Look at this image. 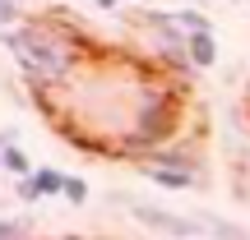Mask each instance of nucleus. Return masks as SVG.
Segmentation results:
<instances>
[{"label": "nucleus", "instance_id": "1", "mask_svg": "<svg viewBox=\"0 0 250 240\" xmlns=\"http://www.w3.org/2000/svg\"><path fill=\"white\" fill-rule=\"evenodd\" d=\"M5 51L33 83V92H51L61 83H74L79 70L93 60V42L70 23V18H28L23 28L5 33Z\"/></svg>", "mask_w": 250, "mask_h": 240}, {"label": "nucleus", "instance_id": "2", "mask_svg": "<svg viewBox=\"0 0 250 240\" xmlns=\"http://www.w3.org/2000/svg\"><path fill=\"white\" fill-rule=\"evenodd\" d=\"M181 129V88L167 79H139L130 102V125H125V139L116 143V157H134L148 162L153 152H162Z\"/></svg>", "mask_w": 250, "mask_h": 240}, {"label": "nucleus", "instance_id": "3", "mask_svg": "<svg viewBox=\"0 0 250 240\" xmlns=\"http://www.w3.org/2000/svg\"><path fill=\"white\" fill-rule=\"evenodd\" d=\"M130 217L139 226H148V231H158V236H171V240H195V236H204V222L181 217V213H167V208H153V203H130Z\"/></svg>", "mask_w": 250, "mask_h": 240}, {"label": "nucleus", "instance_id": "4", "mask_svg": "<svg viewBox=\"0 0 250 240\" xmlns=\"http://www.w3.org/2000/svg\"><path fill=\"white\" fill-rule=\"evenodd\" d=\"M65 194V171H51V166H37L28 180H19L14 199H23V203H37V199H56Z\"/></svg>", "mask_w": 250, "mask_h": 240}, {"label": "nucleus", "instance_id": "5", "mask_svg": "<svg viewBox=\"0 0 250 240\" xmlns=\"http://www.w3.org/2000/svg\"><path fill=\"white\" fill-rule=\"evenodd\" d=\"M139 176H148L153 185H162V189H195V185H199V171H176V166H153V162H139Z\"/></svg>", "mask_w": 250, "mask_h": 240}, {"label": "nucleus", "instance_id": "6", "mask_svg": "<svg viewBox=\"0 0 250 240\" xmlns=\"http://www.w3.org/2000/svg\"><path fill=\"white\" fill-rule=\"evenodd\" d=\"M190 65H195V70H213L218 65V37L213 33H195L190 37Z\"/></svg>", "mask_w": 250, "mask_h": 240}, {"label": "nucleus", "instance_id": "7", "mask_svg": "<svg viewBox=\"0 0 250 240\" xmlns=\"http://www.w3.org/2000/svg\"><path fill=\"white\" fill-rule=\"evenodd\" d=\"M5 171H9V176H19V180H28V176L37 171L33 162H28V152L19 148L14 139H5Z\"/></svg>", "mask_w": 250, "mask_h": 240}, {"label": "nucleus", "instance_id": "8", "mask_svg": "<svg viewBox=\"0 0 250 240\" xmlns=\"http://www.w3.org/2000/svg\"><path fill=\"white\" fill-rule=\"evenodd\" d=\"M171 14H176V23L186 28V37H195V33H213V23H208L199 9H171Z\"/></svg>", "mask_w": 250, "mask_h": 240}, {"label": "nucleus", "instance_id": "9", "mask_svg": "<svg viewBox=\"0 0 250 240\" xmlns=\"http://www.w3.org/2000/svg\"><path fill=\"white\" fill-rule=\"evenodd\" d=\"M204 231H213V240H250L241 226H232L227 217H204Z\"/></svg>", "mask_w": 250, "mask_h": 240}, {"label": "nucleus", "instance_id": "10", "mask_svg": "<svg viewBox=\"0 0 250 240\" xmlns=\"http://www.w3.org/2000/svg\"><path fill=\"white\" fill-rule=\"evenodd\" d=\"M0 240H33V217H5Z\"/></svg>", "mask_w": 250, "mask_h": 240}, {"label": "nucleus", "instance_id": "11", "mask_svg": "<svg viewBox=\"0 0 250 240\" xmlns=\"http://www.w3.org/2000/svg\"><path fill=\"white\" fill-rule=\"evenodd\" d=\"M65 203H74V208H79V203H88V180H83V176H65Z\"/></svg>", "mask_w": 250, "mask_h": 240}, {"label": "nucleus", "instance_id": "12", "mask_svg": "<svg viewBox=\"0 0 250 240\" xmlns=\"http://www.w3.org/2000/svg\"><path fill=\"white\" fill-rule=\"evenodd\" d=\"M9 28H23V5L19 0H5V33Z\"/></svg>", "mask_w": 250, "mask_h": 240}, {"label": "nucleus", "instance_id": "13", "mask_svg": "<svg viewBox=\"0 0 250 240\" xmlns=\"http://www.w3.org/2000/svg\"><path fill=\"white\" fill-rule=\"evenodd\" d=\"M93 5H98V9H107V14H111V9H116L121 0H93Z\"/></svg>", "mask_w": 250, "mask_h": 240}, {"label": "nucleus", "instance_id": "14", "mask_svg": "<svg viewBox=\"0 0 250 240\" xmlns=\"http://www.w3.org/2000/svg\"><path fill=\"white\" fill-rule=\"evenodd\" d=\"M139 5H144V9H148V0H139Z\"/></svg>", "mask_w": 250, "mask_h": 240}]
</instances>
